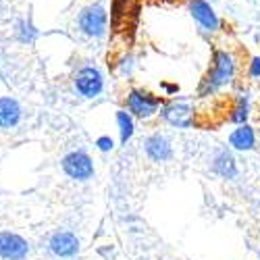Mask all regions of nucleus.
Wrapping results in <instances>:
<instances>
[{
    "label": "nucleus",
    "instance_id": "obj_1",
    "mask_svg": "<svg viewBox=\"0 0 260 260\" xmlns=\"http://www.w3.org/2000/svg\"><path fill=\"white\" fill-rule=\"evenodd\" d=\"M235 77V58L227 50H216L212 56V67L200 83V96H212L221 88L229 85Z\"/></svg>",
    "mask_w": 260,
    "mask_h": 260
},
{
    "label": "nucleus",
    "instance_id": "obj_2",
    "mask_svg": "<svg viewBox=\"0 0 260 260\" xmlns=\"http://www.w3.org/2000/svg\"><path fill=\"white\" fill-rule=\"evenodd\" d=\"M165 100L160 96H154L152 92H148V90H140V88H134V90H129L127 92V98H125V106H127V111L132 113L136 119H150V117H154L160 108H162Z\"/></svg>",
    "mask_w": 260,
    "mask_h": 260
},
{
    "label": "nucleus",
    "instance_id": "obj_3",
    "mask_svg": "<svg viewBox=\"0 0 260 260\" xmlns=\"http://www.w3.org/2000/svg\"><path fill=\"white\" fill-rule=\"evenodd\" d=\"M60 167L64 171V175L73 181H90L94 177V160L88 152L83 150H73V152L64 154L60 160Z\"/></svg>",
    "mask_w": 260,
    "mask_h": 260
},
{
    "label": "nucleus",
    "instance_id": "obj_4",
    "mask_svg": "<svg viewBox=\"0 0 260 260\" xmlns=\"http://www.w3.org/2000/svg\"><path fill=\"white\" fill-rule=\"evenodd\" d=\"M144 154L150 162H169L173 158V154H175V150H173V142L167 134L162 132H154V134H150L144 138Z\"/></svg>",
    "mask_w": 260,
    "mask_h": 260
},
{
    "label": "nucleus",
    "instance_id": "obj_5",
    "mask_svg": "<svg viewBox=\"0 0 260 260\" xmlns=\"http://www.w3.org/2000/svg\"><path fill=\"white\" fill-rule=\"evenodd\" d=\"M106 23L108 17L100 5H90L79 13V29L90 38H102L106 34Z\"/></svg>",
    "mask_w": 260,
    "mask_h": 260
},
{
    "label": "nucleus",
    "instance_id": "obj_6",
    "mask_svg": "<svg viewBox=\"0 0 260 260\" xmlns=\"http://www.w3.org/2000/svg\"><path fill=\"white\" fill-rule=\"evenodd\" d=\"M73 85L79 96L83 98H96L104 90V77L96 67H83L75 73Z\"/></svg>",
    "mask_w": 260,
    "mask_h": 260
},
{
    "label": "nucleus",
    "instance_id": "obj_7",
    "mask_svg": "<svg viewBox=\"0 0 260 260\" xmlns=\"http://www.w3.org/2000/svg\"><path fill=\"white\" fill-rule=\"evenodd\" d=\"M210 171L214 173V175H219L221 179H235L237 175H240L237 160H235L229 146L214 148V152L210 156Z\"/></svg>",
    "mask_w": 260,
    "mask_h": 260
},
{
    "label": "nucleus",
    "instance_id": "obj_8",
    "mask_svg": "<svg viewBox=\"0 0 260 260\" xmlns=\"http://www.w3.org/2000/svg\"><path fill=\"white\" fill-rule=\"evenodd\" d=\"M160 117L171 127L189 129L193 125V108L187 102H167L160 108Z\"/></svg>",
    "mask_w": 260,
    "mask_h": 260
},
{
    "label": "nucleus",
    "instance_id": "obj_9",
    "mask_svg": "<svg viewBox=\"0 0 260 260\" xmlns=\"http://www.w3.org/2000/svg\"><path fill=\"white\" fill-rule=\"evenodd\" d=\"M29 254L25 237L13 231H0V258L3 260H23Z\"/></svg>",
    "mask_w": 260,
    "mask_h": 260
},
{
    "label": "nucleus",
    "instance_id": "obj_10",
    "mask_svg": "<svg viewBox=\"0 0 260 260\" xmlns=\"http://www.w3.org/2000/svg\"><path fill=\"white\" fill-rule=\"evenodd\" d=\"M48 250L56 258H75L81 250V242L71 231H56L48 242Z\"/></svg>",
    "mask_w": 260,
    "mask_h": 260
},
{
    "label": "nucleus",
    "instance_id": "obj_11",
    "mask_svg": "<svg viewBox=\"0 0 260 260\" xmlns=\"http://www.w3.org/2000/svg\"><path fill=\"white\" fill-rule=\"evenodd\" d=\"M227 142H229V148L235 150V152H252V150H256V142H258L256 129L250 123H240L229 134Z\"/></svg>",
    "mask_w": 260,
    "mask_h": 260
},
{
    "label": "nucleus",
    "instance_id": "obj_12",
    "mask_svg": "<svg viewBox=\"0 0 260 260\" xmlns=\"http://www.w3.org/2000/svg\"><path fill=\"white\" fill-rule=\"evenodd\" d=\"M189 13H191L193 21H196L204 31H219L221 21H219L214 9L206 3V0H191L189 3Z\"/></svg>",
    "mask_w": 260,
    "mask_h": 260
},
{
    "label": "nucleus",
    "instance_id": "obj_13",
    "mask_svg": "<svg viewBox=\"0 0 260 260\" xmlns=\"http://www.w3.org/2000/svg\"><path fill=\"white\" fill-rule=\"evenodd\" d=\"M21 121V106L11 96H0V127L11 129Z\"/></svg>",
    "mask_w": 260,
    "mask_h": 260
},
{
    "label": "nucleus",
    "instance_id": "obj_14",
    "mask_svg": "<svg viewBox=\"0 0 260 260\" xmlns=\"http://www.w3.org/2000/svg\"><path fill=\"white\" fill-rule=\"evenodd\" d=\"M117 125H119V136H121V144L125 146L136 134V123H134V115L129 111H117Z\"/></svg>",
    "mask_w": 260,
    "mask_h": 260
},
{
    "label": "nucleus",
    "instance_id": "obj_15",
    "mask_svg": "<svg viewBox=\"0 0 260 260\" xmlns=\"http://www.w3.org/2000/svg\"><path fill=\"white\" fill-rule=\"evenodd\" d=\"M248 119H250V98H248V94H242L237 98V104L231 108L229 121L240 125V123H248Z\"/></svg>",
    "mask_w": 260,
    "mask_h": 260
},
{
    "label": "nucleus",
    "instance_id": "obj_16",
    "mask_svg": "<svg viewBox=\"0 0 260 260\" xmlns=\"http://www.w3.org/2000/svg\"><path fill=\"white\" fill-rule=\"evenodd\" d=\"M96 148L100 150V152H113V150H115V142H113L111 136H100L96 140Z\"/></svg>",
    "mask_w": 260,
    "mask_h": 260
},
{
    "label": "nucleus",
    "instance_id": "obj_17",
    "mask_svg": "<svg viewBox=\"0 0 260 260\" xmlns=\"http://www.w3.org/2000/svg\"><path fill=\"white\" fill-rule=\"evenodd\" d=\"M36 36H38V31L34 29V25L29 23V21H27V23L23 21V23H21V40H23V42H34Z\"/></svg>",
    "mask_w": 260,
    "mask_h": 260
},
{
    "label": "nucleus",
    "instance_id": "obj_18",
    "mask_svg": "<svg viewBox=\"0 0 260 260\" xmlns=\"http://www.w3.org/2000/svg\"><path fill=\"white\" fill-rule=\"evenodd\" d=\"M248 75L252 79H260V56H252L250 67H248Z\"/></svg>",
    "mask_w": 260,
    "mask_h": 260
}]
</instances>
